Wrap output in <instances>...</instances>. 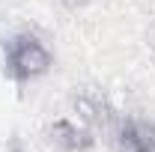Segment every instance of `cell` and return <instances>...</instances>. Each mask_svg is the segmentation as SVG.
I'll use <instances>...</instances> for the list:
<instances>
[{
    "instance_id": "6da1fadb",
    "label": "cell",
    "mask_w": 155,
    "mask_h": 152,
    "mask_svg": "<svg viewBox=\"0 0 155 152\" xmlns=\"http://www.w3.org/2000/svg\"><path fill=\"white\" fill-rule=\"evenodd\" d=\"M54 51L42 33L33 27H21L6 33L0 42V69L15 87H30L54 72Z\"/></svg>"
},
{
    "instance_id": "8992f818",
    "label": "cell",
    "mask_w": 155,
    "mask_h": 152,
    "mask_svg": "<svg viewBox=\"0 0 155 152\" xmlns=\"http://www.w3.org/2000/svg\"><path fill=\"white\" fill-rule=\"evenodd\" d=\"M90 0H60V6L63 9H69V12H78V9H84Z\"/></svg>"
},
{
    "instance_id": "5b68a950",
    "label": "cell",
    "mask_w": 155,
    "mask_h": 152,
    "mask_svg": "<svg viewBox=\"0 0 155 152\" xmlns=\"http://www.w3.org/2000/svg\"><path fill=\"white\" fill-rule=\"evenodd\" d=\"M0 152H27V149H24V140H21V137H9L6 146H3Z\"/></svg>"
},
{
    "instance_id": "3957f363",
    "label": "cell",
    "mask_w": 155,
    "mask_h": 152,
    "mask_svg": "<svg viewBox=\"0 0 155 152\" xmlns=\"http://www.w3.org/2000/svg\"><path fill=\"white\" fill-rule=\"evenodd\" d=\"M110 143L116 152H155V119L119 114L110 125Z\"/></svg>"
},
{
    "instance_id": "277c9868",
    "label": "cell",
    "mask_w": 155,
    "mask_h": 152,
    "mask_svg": "<svg viewBox=\"0 0 155 152\" xmlns=\"http://www.w3.org/2000/svg\"><path fill=\"white\" fill-rule=\"evenodd\" d=\"M45 140L54 152H93L98 137L90 125H84L75 116H57L48 122Z\"/></svg>"
},
{
    "instance_id": "7a4b0ae2",
    "label": "cell",
    "mask_w": 155,
    "mask_h": 152,
    "mask_svg": "<svg viewBox=\"0 0 155 152\" xmlns=\"http://www.w3.org/2000/svg\"><path fill=\"white\" fill-rule=\"evenodd\" d=\"M72 114H75V119H81L84 125H90L93 131H110V125L116 122V107L114 101L107 98V95L101 93V90H96V87H81V90H75L72 93Z\"/></svg>"
}]
</instances>
